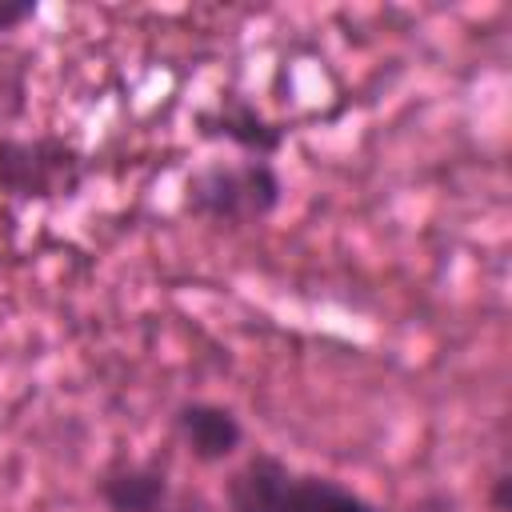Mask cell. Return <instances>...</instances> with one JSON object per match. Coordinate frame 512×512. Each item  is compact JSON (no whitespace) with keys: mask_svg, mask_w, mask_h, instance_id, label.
<instances>
[{"mask_svg":"<svg viewBox=\"0 0 512 512\" xmlns=\"http://www.w3.org/2000/svg\"><path fill=\"white\" fill-rule=\"evenodd\" d=\"M40 4L36 0H0V32H16L28 20H36Z\"/></svg>","mask_w":512,"mask_h":512,"instance_id":"8","label":"cell"},{"mask_svg":"<svg viewBox=\"0 0 512 512\" xmlns=\"http://www.w3.org/2000/svg\"><path fill=\"white\" fill-rule=\"evenodd\" d=\"M172 428L196 464H224L244 444L240 416L216 400H184L172 412Z\"/></svg>","mask_w":512,"mask_h":512,"instance_id":"5","label":"cell"},{"mask_svg":"<svg viewBox=\"0 0 512 512\" xmlns=\"http://www.w3.org/2000/svg\"><path fill=\"white\" fill-rule=\"evenodd\" d=\"M196 132L204 140H228L232 148L248 152L252 160H272L288 140V124L264 116L240 92H220L216 104L200 108L196 112Z\"/></svg>","mask_w":512,"mask_h":512,"instance_id":"4","label":"cell"},{"mask_svg":"<svg viewBox=\"0 0 512 512\" xmlns=\"http://www.w3.org/2000/svg\"><path fill=\"white\" fill-rule=\"evenodd\" d=\"M96 496L108 512H168L172 484L148 460H116L96 476Z\"/></svg>","mask_w":512,"mask_h":512,"instance_id":"6","label":"cell"},{"mask_svg":"<svg viewBox=\"0 0 512 512\" xmlns=\"http://www.w3.org/2000/svg\"><path fill=\"white\" fill-rule=\"evenodd\" d=\"M228 512H380L364 492L320 476L300 472L276 452H252L224 484Z\"/></svg>","mask_w":512,"mask_h":512,"instance_id":"1","label":"cell"},{"mask_svg":"<svg viewBox=\"0 0 512 512\" xmlns=\"http://www.w3.org/2000/svg\"><path fill=\"white\" fill-rule=\"evenodd\" d=\"M28 92L32 52L20 44H0V136H12V128L28 116Z\"/></svg>","mask_w":512,"mask_h":512,"instance_id":"7","label":"cell"},{"mask_svg":"<svg viewBox=\"0 0 512 512\" xmlns=\"http://www.w3.org/2000/svg\"><path fill=\"white\" fill-rule=\"evenodd\" d=\"M412 512H452V508H448V500H440V496H428V500H420Z\"/></svg>","mask_w":512,"mask_h":512,"instance_id":"9","label":"cell"},{"mask_svg":"<svg viewBox=\"0 0 512 512\" xmlns=\"http://www.w3.org/2000/svg\"><path fill=\"white\" fill-rule=\"evenodd\" d=\"M88 184V156L60 132L0 136V200L60 204Z\"/></svg>","mask_w":512,"mask_h":512,"instance_id":"3","label":"cell"},{"mask_svg":"<svg viewBox=\"0 0 512 512\" xmlns=\"http://www.w3.org/2000/svg\"><path fill=\"white\" fill-rule=\"evenodd\" d=\"M284 200V180L272 160H212L188 172L184 212L208 224H260Z\"/></svg>","mask_w":512,"mask_h":512,"instance_id":"2","label":"cell"}]
</instances>
